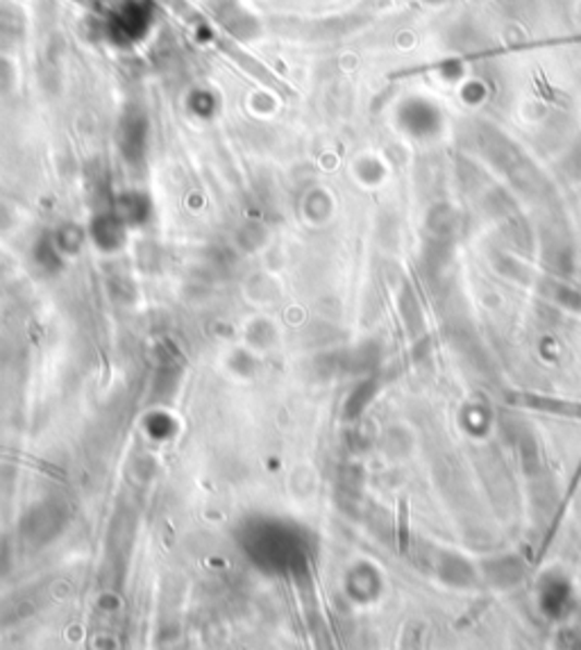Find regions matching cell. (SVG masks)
I'll return each mask as SVG.
<instances>
[{
  "label": "cell",
  "mask_w": 581,
  "mask_h": 650,
  "mask_svg": "<svg viewBox=\"0 0 581 650\" xmlns=\"http://www.w3.org/2000/svg\"><path fill=\"white\" fill-rule=\"evenodd\" d=\"M509 400L518 408H528L536 412H549V414H564V417H574L581 419V402L572 400H561V398H552V396H538V394H511Z\"/></svg>",
  "instance_id": "cell-1"
},
{
  "label": "cell",
  "mask_w": 581,
  "mask_h": 650,
  "mask_svg": "<svg viewBox=\"0 0 581 650\" xmlns=\"http://www.w3.org/2000/svg\"><path fill=\"white\" fill-rule=\"evenodd\" d=\"M398 549L400 553H407L409 549V498H398Z\"/></svg>",
  "instance_id": "cell-2"
}]
</instances>
